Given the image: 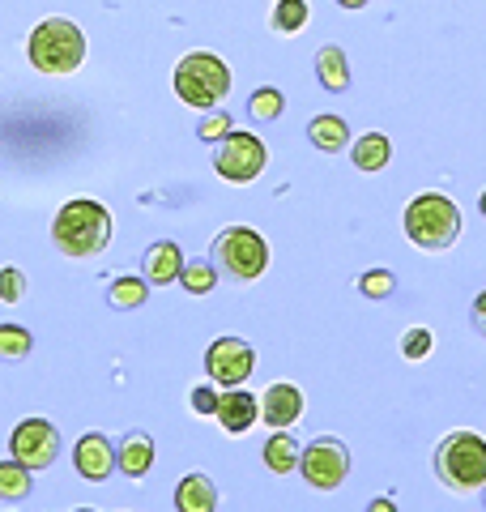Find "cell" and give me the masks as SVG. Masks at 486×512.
Instances as JSON below:
<instances>
[{"mask_svg": "<svg viewBox=\"0 0 486 512\" xmlns=\"http://www.w3.org/2000/svg\"><path fill=\"white\" fill-rule=\"evenodd\" d=\"M52 239H56V248L64 256H73V261H90V256H99L111 244V214L103 210L99 201L77 197L56 214Z\"/></svg>", "mask_w": 486, "mask_h": 512, "instance_id": "cell-1", "label": "cell"}, {"mask_svg": "<svg viewBox=\"0 0 486 512\" xmlns=\"http://www.w3.org/2000/svg\"><path fill=\"white\" fill-rule=\"evenodd\" d=\"M26 56L47 77H69L81 69V60H86V35H81V26L69 18H43L30 30Z\"/></svg>", "mask_w": 486, "mask_h": 512, "instance_id": "cell-2", "label": "cell"}, {"mask_svg": "<svg viewBox=\"0 0 486 512\" xmlns=\"http://www.w3.org/2000/svg\"><path fill=\"white\" fill-rule=\"evenodd\" d=\"M171 86L180 103L197 111H214L226 94H231V64L214 52H188L171 73Z\"/></svg>", "mask_w": 486, "mask_h": 512, "instance_id": "cell-3", "label": "cell"}, {"mask_svg": "<svg viewBox=\"0 0 486 512\" xmlns=\"http://www.w3.org/2000/svg\"><path fill=\"white\" fill-rule=\"evenodd\" d=\"M435 478L457 495L486 487V440L478 431H452V436L435 448Z\"/></svg>", "mask_w": 486, "mask_h": 512, "instance_id": "cell-4", "label": "cell"}, {"mask_svg": "<svg viewBox=\"0 0 486 512\" xmlns=\"http://www.w3.org/2000/svg\"><path fill=\"white\" fill-rule=\"evenodd\" d=\"M405 235L423 252H444L461 235V210L440 192H423L405 205Z\"/></svg>", "mask_w": 486, "mask_h": 512, "instance_id": "cell-5", "label": "cell"}, {"mask_svg": "<svg viewBox=\"0 0 486 512\" xmlns=\"http://www.w3.org/2000/svg\"><path fill=\"white\" fill-rule=\"evenodd\" d=\"M214 265L226 269V274L239 278V282L261 278L265 269H269V244H265V235L252 231V227H226L214 239Z\"/></svg>", "mask_w": 486, "mask_h": 512, "instance_id": "cell-6", "label": "cell"}, {"mask_svg": "<svg viewBox=\"0 0 486 512\" xmlns=\"http://www.w3.org/2000/svg\"><path fill=\"white\" fill-rule=\"evenodd\" d=\"M269 167V146L256 133H226L218 141V154H214V171L222 175V180L231 184H252L256 175H261Z\"/></svg>", "mask_w": 486, "mask_h": 512, "instance_id": "cell-7", "label": "cell"}, {"mask_svg": "<svg viewBox=\"0 0 486 512\" xmlns=\"http://www.w3.org/2000/svg\"><path fill=\"white\" fill-rule=\"evenodd\" d=\"M299 470H303V478L316 491H337V487L346 483V474H350V453H346L342 440L320 436V440H312V444L303 448Z\"/></svg>", "mask_w": 486, "mask_h": 512, "instance_id": "cell-8", "label": "cell"}, {"mask_svg": "<svg viewBox=\"0 0 486 512\" xmlns=\"http://www.w3.org/2000/svg\"><path fill=\"white\" fill-rule=\"evenodd\" d=\"M9 453H13V461H22L26 470H47L60 453V431L47 419H22L9 436Z\"/></svg>", "mask_w": 486, "mask_h": 512, "instance_id": "cell-9", "label": "cell"}, {"mask_svg": "<svg viewBox=\"0 0 486 512\" xmlns=\"http://www.w3.org/2000/svg\"><path fill=\"white\" fill-rule=\"evenodd\" d=\"M252 367H256V355L243 338H218L205 350V372L214 384H222V389H239V384L252 376Z\"/></svg>", "mask_w": 486, "mask_h": 512, "instance_id": "cell-10", "label": "cell"}, {"mask_svg": "<svg viewBox=\"0 0 486 512\" xmlns=\"http://www.w3.org/2000/svg\"><path fill=\"white\" fill-rule=\"evenodd\" d=\"M73 461H77V474L90 478V483H103V478L116 466V448H111V440L103 436V431H90V436H81L77 448H73Z\"/></svg>", "mask_w": 486, "mask_h": 512, "instance_id": "cell-11", "label": "cell"}, {"mask_svg": "<svg viewBox=\"0 0 486 512\" xmlns=\"http://www.w3.org/2000/svg\"><path fill=\"white\" fill-rule=\"evenodd\" d=\"M299 414H303V389L299 384H290V380L269 384L265 402H261V419L269 427H290V423H299Z\"/></svg>", "mask_w": 486, "mask_h": 512, "instance_id": "cell-12", "label": "cell"}, {"mask_svg": "<svg viewBox=\"0 0 486 512\" xmlns=\"http://www.w3.org/2000/svg\"><path fill=\"white\" fill-rule=\"evenodd\" d=\"M214 419L222 423V431H231V436H243V431L256 427V419H261V402H256L252 393H243V389H226Z\"/></svg>", "mask_w": 486, "mask_h": 512, "instance_id": "cell-13", "label": "cell"}, {"mask_svg": "<svg viewBox=\"0 0 486 512\" xmlns=\"http://www.w3.org/2000/svg\"><path fill=\"white\" fill-rule=\"evenodd\" d=\"M116 466L124 470V478H145L154 466V440L150 431H128L116 448Z\"/></svg>", "mask_w": 486, "mask_h": 512, "instance_id": "cell-14", "label": "cell"}, {"mask_svg": "<svg viewBox=\"0 0 486 512\" xmlns=\"http://www.w3.org/2000/svg\"><path fill=\"white\" fill-rule=\"evenodd\" d=\"M180 274H184L180 248H175L171 239H158V244L145 252V282L150 286H171V282H180Z\"/></svg>", "mask_w": 486, "mask_h": 512, "instance_id": "cell-15", "label": "cell"}, {"mask_svg": "<svg viewBox=\"0 0 486 512\" xmlns=\"http://www.w3.org/2000/svg\"><path fill=\"white\" fill-rule=\"evenodd\" d=\"M175 508L180 512H214L218 508V487L209 474H188L175 487Z\"/></svg>", "mask_w": 486, "mask_h": 512, "instance_id": "cell-16", "label": "cell"}, {"mask_svg": "<svg viewBox=\"0 0 486 512\" xmlns=\"http://www.w3.org/2000/svg\"><path fill=\"white\" fill-rule=\"evenodd\" d=\"M307 141L320 154H337L350 146V124L342 116H333V111H324V116H312V124H307Z\"/></svg>", "mask_w": 486, "mask_h": 512, "instance_id": "cell-17", "label": "cell"}, {"mask_svg": "<svg viewBox=\"0 0 486 512\" xmlns=\"http://www.w3.org/2000/svg\"><path fill=\"white\" fill-rule=\"evenodd\" d=\"M316 77H320V86L333 90V94L350 90V64H346V52L337 43H324L316 52Z\"/></svg>", "mask_w": 486, "mask_h": 512, "instance_id": "cell-18", "label": "cell"}, {"mask_svg": "<svg viewBox=\"0 0 486 512\" xmlns=\"http://www.w3.org/2000/svg\"><path fill=\"white\" fill-rule=\"evenodd\" d=\"M350 158H354V167L359 171H384L388 158H393V141H388L384 133H363L350 146Z\"/></svg>", "mask_w": 486, "mask_h": 512, "instance_id": "cell-19", "label": "cell"}, {"mask_svg": "<svg viewBox=\"0 0 486 512\" xmlns=\"http://www.w3.org/2000/svg\"><path fill=\"white\" fill-rule=\"evenodd\" d=\"M299 444H295V436L290 431H273V436L265 440V466L273 470V474H290L299 466Z\"/></svg>", "mask_w": 486, "mask_h": 512, "instance_id": "cell-20", "label": "cell"}, {"mask_svg": "<svg viewBox=\"0 0 486 512\" xmlns=\"http://www.w3.org/2000/svg\"><path fill=\"white\" fill-rule=\"evenodd\" d=\"M307 22H312V5L307 0H278L269 13V26L278 35H299V30H307Z\"/></svg>", "mask_w": 486, "mask_h": 512, "instance_id": "cell-21", "label": "cell"}, {"mask_svg": "<svg viewBox=\"0 0 486 512\" xmlns=\"http://www.w3.org/2000/svg\"><path fill=\"white\" fill-rule=\"evenodd\" d=\"M30 495V470L22 461H0V500H26Z\"/></svg>", "mask_w": 486, "mask_h": 512, "instance_id": "cell-22", "label": "cell"}, {"mask_svg": "<svg viewBox=\"0 0 486 512\" xmlns=\"http://www.w3.org/2000/svg\"><path fill=\"white\" fill-rule=\"evenodd\" d=\"M184 291L188 295H209L218 286V265H209V261H184Z\"/></svg>", "mask_w": 486, "mask_h": 512, "instance_id": "cell-23", "label": "cell"}, {"mask_svg": "<svg viewBox=\"0 0 486 512\" xmlns=\"http://www.w3.org/2000/svg\"><path fill=\"white\" fill-rule=\"evenodd\" d=\"M145 295H150V282H145V278H116V282H111V308H141V303H145Z\"/></svg>", "mask_w": 486, "mask_h": 512, "instance_id": "cell-24", "label": "cell"}, {"mask_svg": "<svg viewBox=\"0 0 486 512\" xmlns=\"http://www.w3.org/2000/svg\"><path fill=\"white\" fill-rule=\"evenodd\" d=\"M282 107H286V94L278 86H261L248 99V116L252 120H282Z\"/></svg>", "mask_w": 486, "mask_h": 512, "instance_id": "cell-25", "label": "cell"}, {"mask_svg": "<svg viewBox=\"0 0 486 512\" xmlns=\"http://www.w3.org/2000/svg\"><path fill=\"white\" fill-rule=\"evenodd\" d=\"M30 355V333L22 325H0V359L18 363Z\"/></svg>", "mask_w": 486, "mask_h": 512, "instance_id": "cell-26", "label": "cell"}, {"mask_svg": "<svg viewBox=\"0 0 486 512\" xmlns=\"http://www.w3.org/2000/svg\"><path fill=\"white\" fill-rule=\"evenodd\" d=\"M435 350V333L427 329V325H414V329H405V338H401V355L410 359V363H418V359H427Z\"/></svg>", "mask_w": 486, "mask_h": 512, "instance_id": "cell-27", "label": "cell"}, {"mask_svg": "<svg viewBox=\"0 0 486 512\" xmlns=\"http://www.w3.org/2000/svg\"><path fill=\"white\" fill-rule=\"evenodd\" d=\"M359 291L367 299H388L397 291V274H388V269H367V274L359 278Z\"/></svg>", "mask_w": 486, "mask_h": 512, "instance_id": "cell-28", "label": "cell"}, {"mask_svg": "<svg viewBox=\"0 0 486 512\" xmlns=\"http://www.w3.org/2000/svg\"><path fill=\"white\" fill-rule=\"evenodd\" d=\"M22 295H26V274H22V269H13V265H5V269H0V299H5V303H22Z\"/></svg>", "mask_w": 486, "mask_h": 512, "instance_id": "cell-29", "label": "cell"}, {"mask_svg": "<svg viewBox=\"0 0 486 512\" xmlns=\"http://www.w3.org/2000/svg\"><path fill=\"white\" fill-rule=\"evenodd\" d=\"M226 133H231V116H226V111H209V116L197 124V137L201 141H222Z\"/></svg>", "mask_w": 486, "mask_h": 512, "instance_id": "cell-30", "label": "cell"}, {"mask_svg": "<svg viewBox=\"0 0 486 512\" xmlns=\"http://www.w3.org/2000/svg\"><path fill=\"white\" fill-rule=\"evenodd\" d=\"M218 402H222V393L214 384H197V389H192V410L197 414H218Z\"/></svg>", "mask_w": 486, "mask_h": 512, "instance_id": "cell-31", "label": "cell"}, {"mask_svg": "<svg viewBox=\"0 0 486 512\" xmlns=\"http://www.w3.org/2000/svg\"><path fill=\"white\" fill-rule=\"evenodd\" d=\"M474 329H478L482 338H486V291L474 299Z\"/></svg>", "mask_w": 486, "mask_h": 512, "instance_id": "cell-32", "label": "cell"}, {"mask_svg": "<svg viewBox=\"0 0 486 512\" xmlns=\"http://www.w3.org/2000/svg\"><path fill=\"white\" fill-rule=\"evenodd\" d=\"M367 512H397V504H393V500H388V495H376V500H371V504H367Z\"/></svg>", "mask_w": 486, "mask_h": 512, "instance_id": "cell-33", "label": "cell"}, {"mask_svg": "<svg viewBox=\"0 0 486 512\" xmlns=\"http://www.w3.org/2000/svg\"><path fill=\"white\" fill-rule=\"evenodd\" d=\"M337 5H342V9H363L367 0H337Z\"/></svg>", "mask_w": 486, "mask_h": 512, "instance_id": "cell-34", "label": "cell"}, {"mask_svg": "<svg viewBox=\"0 0 486 512\" xmlns=\"http://www.w3.org/2000/svg\"><path fill=\"white\" fill-rule=\"evenodd\" d=\"M478 210H482V218H486V192H482V201H478Z\"/></svg>", "mask_w": 486, "mask_h": 512, "instance_id": "cell-35", "label": "cell"}, {"mask_svg": "<svg viewBox=\"0 0 486 512\" xmlns=\"http://www.w3.org/2000/svg\"><path fill=\"white\" fill-rule=\"evenodd\" d=\"M77 512H94V508H77Z\"/></svg>", "mask_w": 486, "mask_h": 512, "instance_id": "cell-36", "label": "cell"}, {"mask_svg": "<svg viewBox=\"0 0 486 512\" xmlns=\"http://www.w3.org/2000/svg\"><path fill=\"white\" fill-rule=\"evenodd\" d=\"M482 491H486V487H482Z\"/></svg>", "mask_w": 486, "mask_h": 512, "instance_id": "cell-37", "label": "cell"}]
</instances>
